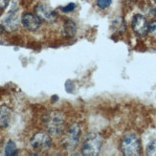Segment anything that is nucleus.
I'll list each match as a JSON object with an SVG mask.
<instances>
[{
    "instance_id": "nucleus-2",
    "label": "nucleus",
    "mask_w": 156,
    "mask_h": 156,
    "mask_svg": "<svg viewBox=\"0 0 156 156\" xmlns=\"http://www.w3.org/2000/svg\"><path fill=\"white\" fill-rule=\"evenodd\" d=\"M103 137L99 133H90L83 142L81 152L85 156L98 155L103 147Z\"/></svg>"
},
{
    "instance_id": "nucleus-6",
    "label": "nucleus",
    "mask_w": 156,
    "mask_h": 156,
    "mask_svg": "<svg viewBox=\"0 0 156 156\" xmlns=\"http://www.w3.org/2000/svg\"><path fill=\"white\" fill-rule=\"evenodd\" d=\"M35 13L41 21L47 23H53L57 19V12L45 3L37 4L35 8Z\"/></svg>"
},
{
    "instance_id": "nucleus-3",
    "label": "nucleus",
    "mask_w": 156,
    "mask_h": 156,
    "mask_svg": "<svg viewBox=\"0 0 156 156\" xmlns=\"http://www.w3.org/2000/svg\"><path fill=\"white\" fill-rule=\"evenodd\" d=\"M121 150L126 156H135L141 153V142L135 134H127L122 140Z\"/></svg>"
},
{
    "instance_id": "nucleus-18",
    "label": "nucleus",
    "mask_w": 156,
    "mask_h": 156,
    "mask_svg": "<svg viewBox=\"0 0 156 156\" xmlns=\"http://www.w3.org/2000/svg\"><path fill=\"white\" fill-rule=\"evenodd\" d=\"M5 29H4V27H3V25H0V35L3 33V31H4Z\"/></svg>"
},
{
    "instance_id": "nucleus-7",
    "label": "nucleus",
    "mask_w": 156,
    "mask_h": 156,
    "mask_svg": "<svg viewBox=\"0 0 156 156\" xmlns=\"http://www.w3.org/2000/svg\"><path fill=\"white\" fill-rule=\"evenodd\" d=\"M21 23L25 29L31 32H35L41 25V20L36 13L34 15L31 12H25L21 17Z\"/></svg>"
},
{
    "instance_id": "nucleus-16",
    "label": "nucleus",
    "mask_w": 156,
    "mask_h": 156,
    "mask_svg": "<svg viewBox=\"0 0 156 156\" xmlns=\"http://www.w3.org/2000/svg\"><path fill=\"white\" fill-rule=\"evenodd\" d=\"M76 9V4L74 3H69L68 5H66L65 7H62V11L64 12H72Z\"/></svg>"
},
{
    "instance_id": "nucleus-13",
    "label": "nucleus",
    "mask_w": 156,
    "mask_h": 156,
    "mask_svg": "<svg viewBox=\"0 0 156 156\" xmlns=\"http://www.w3.org/2000/svg\"><path fill=\"white\" fill-rule=\"evenodd\" d=\"M147 154L150 156H156V140L151 141L147 147Z\"/></svg>"
},
{
    "instance_id": "nucleus-1",
    "label": "nucleus",
    "mask_w": 156,
    "mask_h": 156,
    "mask_svg": "<svg viewBox=\"0 0 156 156\" xmlns=\"http://www.w3.org/2000/svg\"><path fill=\"white\" fill-rule=\"evenodd\" d=\"M47 131L52 136H58L64 129V117L58 111H50L43 119Z\"/></svg>"
},
{
    "instance_id": "nucleus-9",
    "label": "nucleus",
    "mask_w": 156,
    "mask_h": 156,
    "mask_svg": "<svg viewBox=\"0 0 156 156\" xmlns=\"http://www.w3.org/2000/svg\"><path fill=\"white\" fill-rule=\"evenodd\" d=\"M4 29L7 32H13L17 30L19 26V16L17 15V8H12L8 16L5 17L2 23Z\"/></svg>"
},
{
    "instance_id": "nucleus-5",
    "label": "nucleus",
    "mask_w": 156,
    "mask_h": 156,
    "mask_svg": "<svg viewBox=\"0 0 156 156\" xmlns=\"http://www.w3.org/2000/svg\"><path fill=\"white\" fill-rule=\"evenodd\" d=\"M80 136V126L77 124L72 125L63 138V145L66 150H69V151L74 150V148L78 146Z\"/></svg>"
},
{
    "instance_id": "nucleus-15",
    "label": "nucleus",
    "mask_w": 156,
    "mask_h": 156,
    "mask_svg": "<svg viewBox=\"0 0 156 156\" xmlns=\"http://www.w3.org/2000/svg\"><path fill=\"white\" fill-rule=\"evenodd\" d=\"M148 33L152 36H156V20H152L148 24Z\"/></svg>"
},
{
    "instance_id": "nucleus-4",
    "label": "nucleus",
    "mask_w": 156,
    "mask_h": 156,
    "mask_svg": "<svg viewBox=\"0 0 156 156\" xmlns=\"http://www.w3.org/2000/svg\"><path fill=\"white\" fill-rule=\"evenodd\" d=\"M31 147L35 151H45L51 147L52 141L50 136L45 132H37L31 138L30 141Z\"/></svg>"
},
{
    "instance_id": "nucleus-12",
    "label": "nucleus",
    "mask_w": 156,
    "mask_h": 156,
    "mask_svg": "<svg viewBox=\"0 0 156 156\" xmlns=\"http://www.w3.org/2000/svg\"><path fill=\"white\" fill-rule=\"evenodd\" d=\"M18 154V150L16 147V145L15 144V142L12 141H9L7 143L6 147H5V155L7 156H16Z\"/></svg>"
},
{
    "instance_id": "nucleus-8",
    "label": "nucleus",
    "mask_w": 156,
    "mask_h": 156,
    "mask_svg": "<svg viewBox=\"0 0 156 156\" xmlns=\"http://www.w3.org/2000/svg\"><path fill=\"white\" fill-rule=\"evenodd\" d=\"M131 25L134 33L140 37H145L148 33V23L144 16L142 15L134 16Z\"/></svg>"
},
{
    "instance_id": "nucleus-17",
    "label": "nucleus",
    "mask_w": 156,
    "mask_h": 156,
    "mask_svg": "<svg viewBox=\"0 0 156 156\" xmlns=\"http://www.w3.org/2000/svg\"><path fill=\"white\" fill-rule=\"evenodd\" d=\"M10 0H0V11L4 10L6 7H8Z\"/></svg>"
},
{
    "instance_id": "nucleus-10",
    "label": "nucleus",
    "mask_w": 156,
    "mask_h": 156,
    "mask_svg": "<svg viewBox=\"0 0 156 156\" xmlns=\"http://www.w3.org/2000/svg\"><path fill=\"white\" fill-rule=\"evenodd\" d=\"M12 118V110L7 105L0 106V128L4 129L10 125Z\"/></svg>"
},
{
    "instance_id": "nucleus-11",
    "label": "nucleus",
    "mask_w": 156,
    "mask_h": 156,
    "mask_svg": "<svg viewBox=\"0 0 156 156\" xmlns=\"http://www.w3.org/2000/svg\"><path fill=\"white\" fill-rule=\"evenodd\" d=\"M77 33V25L76 23L73 21V20L67 19L63 24V28H62V35L65 37H75Z\"/></svg>"
},
{
    "instance_id": "nucleus-14",
    "label": "nucleus",
    "mask_w": 156,
    "mask_h": 156,
    "mask_svg": "<svg viewBox=\"0 0 156 156\" xmlns=\"http://www.w3.org/2000/svg\"><path fill=\"white\" fill-rule=\"evenodd\" d=\"M112 0H97V6L100 9H106L110 6Z\"/></svg>"
}]
</instances>
